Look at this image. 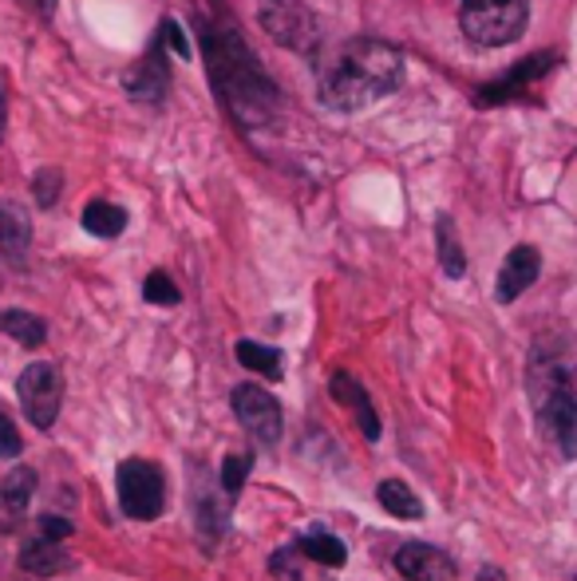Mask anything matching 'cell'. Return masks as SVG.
<instances>
[{"instance_id":"obj_9","label":"cell","mask_w":577,"mask_h":581,"mask_svg":"<svg viewBox=\"0 0 577 581\" xmlns=\"http://www.w3.org/2000/svg\"><path fill=\"white\" fill-rule=\"evenodd\" d=\"M542 415H546V427H550V436L557 439V447L574 459L577 455V395L566 380H554V384H550Z\"/></svg>"},{"instance_id":"obj_27","label":"cell","mask_w":577,"mask_h":581,"mask_svg":"<svg viewBox=\"0 0 577 581\" xmlns=\"http://www.w3.org/2000/svg\"><path fill=\"white\" fill-rule=\"evenodd\" d=\"M72 522L68 519H60V514H44L40 519V538H48V542H63V538H72Z\"/></svg>"},{"instance_id":"obj_28","label":"cell","mask_w":577,"mask_h":581,"mask_svg":"<svg viewBox=\"0 0 577 581\" xmlns=\"http://www.w3.org/2000/svg\"><path fill=\"white\" fill-rule=\"evenodd\" d=\"M158 40L166 44V48H175L182 60H190V44H186V36H182V28H178L175 21H163V28H158Z\"/></svg>"},{"instance_id":"obj_5","label":"cell","mask_w":577,"mask_h":581,"mask_svg":"<svg viewBox=\"0 0 577 581\" xmlns=\"http://www.w3.org/2000/svg\"><path fill=\"white\" fill-rule=\"evenodd\" d=\"M115 483H119V507H123L127 519L151 522L163 514L166 478L158 471V463H151V459H127V463H119Z\"/></svg>"},{"instance_id":"obj_17","label":"cell","mask_w":577,"mask_h":581,"mask_svg":"<svg viewBox=\"0 0 577 581\" xmlns=\"http://www.w3.org/2000/svg\"><path fill=\"white\" fill-rule=\"evenodd\" d=\"M80 222L87 234H95V238H119L127 229V210L115 206V202H87Z\"/></svg>"},{"instance_id":"obj_16","label":"cell","mask_w":577,"mask_h":581,"mask_svg":"<svg viewBox=\"0 0 577 581\" xmlns=\"http://www.w3.org/2000/svg\"><path fill=\"white\" fill-rule=\"evenodd\" d=\"M0 332H9L12 341L24 344V348H40L44 336H48V324L28 309H4L0 312Z\"/></svg>"},{"instance_id":"obj_7","label":"cell","mask_w":577,"mask_h":581,"mask_svg":"<svg viewBox=\"0 0 577 581\" xmlns=\"http://www.w3.org/2000/svg\"><path fill=\"white\" fill-rule=\"evenodd\" d=\"M229 404H234V415L242 419V427H246L258 443L273 447L281 439L278 395H269L266 388H258V384H237L234 395H229Z\"/></svg>"},{"instance_id":"obj_13","label":"cell","mask_w":577,"mask_h":581,"mask_svg":"<svg viewBox=\"0 0 577 581\" xmlns=\"http://www.w3.org/2000/svg\"><path fill=\"white\" fill-rule=\"evenodd\" d=\"M332 400L344 407H352V415H356V424H361L364 439H380V415H376V407H372L368 392H364L356 380H352L349 372H337L332 376Z\"/></svg>"},{"instance_id":"obj_12","label":"cell","mask_w":577,"mask_h":581,"mask_svg":"<svg viewBox=\"0 0 577 581\" xmlns=\"http://www.w3.org/2000/svg\"><path fill=\"white\" fill-rule=\"evenodd\" d=\"M550 68H554V52H534L530 60H522L518 68H510L503 80L486 83L483 95H479V104H506V99H515L526 83H534L538 75H546Z\"/></svg>"},{"instance_id":"obj_26","label":"cell","mask_w":577,"mask_h":581,"mask_svg":"<svg viewBox=\"0 0 577 581\" xmlns=\"http://www.w3.org/2000/svg\"><path fill=\"white\" fill-rule=\"evenodd\" d=\"M21 455V431L12 424L9 415L0 412V459H16Z\"/></svg>"},{"instance_id":"obj_18","label":"cell","mask_w":577,"mask_h":581,"mask_svg":"<svg viewBox=\"0 0 577 581\" xmlns=\"http://www.w3.org/2000/svg\"><path fill=\"white\" fill-rule=\"evenodd\" d=\"M293 550H301L305 558L320 561V566H344L349 561V550H344V542L329 530H313L309 538L293 542Z\"/></svg>"},{"instance_id":"obj_1","label":"cell","mask_w":577,"mask_h":581,"mask_svg":"<svg viewBox=\"0 0 577 581\" xmlns=\"http://www.w3.org/2000/svg\"><path fill=\"white\" fill-rule=\"evenodd\" d=\"M202 36V52H207L210 80H214L217 99L226 104L242 127H261L278 115V87L249 52V44L234 28H214V24H198Z\"/></svg>"},{"instance_id":"obj_29","label":"cell","mask_w":577,"mask_h":581,"mask_svg":"<svg viewBox=\"0 0 577 581\" xmlns=\"http://www.w3.org/2000/svg\"><path fill=\"white\" fill-rule=\"evenodd\" d=\"M24 4H32L40 16H52V9H56V0H24Z\"/></svg>"},{"instance_id":"obj_25","label":"cell","mask_w":577,"mask_h":581,"mask_svg":"<svg viewBox=\"0 0 577 581\" xmlns=\"http://www.w3.org/2000/svg\"><path fill=\"white\" fill-rule=\"evenodd\" d=\"M60 187H63V175H60V170H52V166H44L40 175L32 178V194H36V202H40V206H56Z\"/></svg>"},{"instance_id":"obj_4","label":"cell","mask_w":577,"mask_h":581,"mask_svg":"<svg viewBox=\"0 0 577 581\" xmlns=\"http://www.w3.org/2000/svg\"><path fill=\"white\" fill-rule=\"evenodd\" d=\"M258 21L281 48H288V52L313 56L320 48L317 12H313L309 4H301V0H261Z\"/></svg>"},{"instance_id":"obj_31","label":"cell","mask_w":577,"mask_h":581,"mask_svg":"<svg viewBox=\"0 0 577 581\" xmlns=\"http://www.w3.org/2000/svg\"><path fill=\"white\" fill-rule=\"evenodd\" d=\"M0 135H4V87H0Z\"/></svg>"},{"instance_id":"obj_2","label":"cell","mask_w":577,"mask_h":581,"mask_svg":"<svg viewBox=\"0 0 577 581\" xmlns=\"http://www.w3.org/2000/svg\"><path fill=\"white\" fill-rule=\"evenodd\" d=\"M403 80V56L384 40H344L320 63L317 99L329 111H361Z\"/></svg>"},{"instance_id":"obj_8","label":"cell","mask_w":577,"mask_h":581,"mask_svg":"<svg viewBox=\"0 0 577 581\" xmlns=\"http://www.w3.org/2000/svg\"><path fill=\"white\" fill-rule=\"evenodd\" d=\"M123 87L131 99H139V104H163L166 87H170V68H166V44L163 40L151 44L146 56H139V63L127 68Z\"/></svg>"},{"instance_id":"obj_20","label":"cell","mask_w":577,"mask_h":581,"mask_svg":"<svg viewBox=\"0 0 577 581\" xmlns=\"http://www.w3.org/2000/svg\"><path fill=\"white\" fill-rule=\"evenodd\" d=\"M36 495V471L32 467H16L0 478V502L9 510H24Z\"/></svg>"},{"instance_id":"obj_19","label":"cell","mask_w":577,"mask_h":581,"mask_svg":"<svg viewBox=\"0 0 577 581\" xmlns=\"http://www.w3.org/2000/svg\"><path fill=\"white\" fill-rule=\"evenodd\" d=\"M435 241H439V265H444L447 277H463L467 273V253L459 246V234H455V222L447 214H439L435 222Z\"/></svg>"},{"instance_id":"obj_23","label":"cell","mask_w":577,"mask_h":581,"mask_svg":"<svg viewBox=\"0 0 577 581\" xmlns=\"http://www.w3.org/2000/svg\"><path fill=\"white\" fill-rule=\"evenodd\" d=\"M222 530H226V514H222V507H217L214 498H198V534L207 542H217L222 538Z\"/></svg>"},{"instance_id":"obj_6","label":"cell","mask_w":577,"mask_h":581,"mask_svg":"<svg viewBox=\"0 0 577 581\" xmlns=\"http://www.w3.org/2000/svg\"><path fill=\"white\" fill-rule=\"evenodd\" d=\"M16 395H21V407L32 424L40 427V431H48L63 404V380L52 364L36 360V364H28L21 372V380H16Z\"/></svg>"},{"instance_id":"obj_22","label":"cell","mask_w":577,"mask_h":581,"mask_svg":"<svg viewBox=\"0 0 577 581\" xmlns=\"http://www.w3.org/2000/svg\"><path fill=\"white\" fill-rule=\"evenodd\" d=\"M249 471H254V455H249V451H234V455L222 459V487H226L229 498L242 495Z\"/></svg>"},{"instance_id":"obj_10","label":"cell","mask_w":577,"mask_h":581,"mask_svg":"<svg viewBox=\"0 0 577 581\" xmlns=\"http://www.w3.org/2000/svg\"><path fill=\"white\" fill-rule=\"evenodd\" d=\"M538 273H542V253H538L534 246H518L506 253L503 270H498V285H495V297L503 305L518 301L530 285L538 281Z\"/></svg>"},{"instance_id":"obj_24","label":"cell","mask_w":577,"mask_h":581,"mask_svg":"<svg viewBox=\"0 0 577 581\" xmlns=\"http://www.w3.org/2000/svg\"><path fill=\"white\" fill-rule=\"evenodd\" d=\"M143 297L151 305H178V297H182V293H178V285L166 277L163 270H155L151 277L143 281Z\"/></svg>"},{"instance_id":"obj_14","label":"cell","mask_w":577,"mask_h":581,"mask_svg":"<svg viewBox=\"0 0 577 581\" xmlns=\"http://www.w3.org/2000/svg\"><path fill=\"white\" fill-rule=\"evenodd\" d=\"M72 561L63 554L60 542H48V538H32L28 546L21 550V570H28L32 578H52V573L68 570Z\"/></svg>"},{"instance_id":"obj_30","label":"cell","mask_w":577,"mask_h":581,"mask_svg":"<svg viewBox=\"0 0 577 581\" xmlns=\"http://www.w3.org/2000/svg\"><path fill=\"white\" fill-rule=\"evenodd\" d=\"M479 581H506V578H503V570H498V566H483Z\"/></svg>"},{"instance_id":"obj_21","label":"cell","mask_w":577,"mask_h":581,"mask_svg":"<svg viewBox=\"0 0 577 581\" xmlns=\"http://www.w3.org/2000/svg\"><path fill=\"white\" fill-rule=\"evenodd\" d=\"M237 360L246 364L249 372H261V376H269V380H278L281 376V353L278 348H269V344L237 341Z\"/></svg>"},{"instance_id":"obj_3","label":"cell","mask_w":577,"mask_h":581,"mask_svg":"<svg viewBox=\"0 0 577 581\" xmlns=\"http://www.w3.org/2000/svg\"><path fill=\"white\" fill-rule=\"evenodd\" d=\"M459 24L479 48H506L526 32V0H463Z\"/></svg>"},{"instance_id":"obj_11","label":"cell","mask_w":577,"mask_h":581,"mask_svg":"<svg viewBox=\"0 0 577 581\" xmlns=\"http://www.w3.org/2000/svg\"><path fill=\"white\" fill-rule=\"evenodd\" d=\"M396 570L412 581H451L455 561L451 554H444L439 546H423V542H408L396 554Z\"/></svg>"},{"instance_id":"obj_15","label":"cell","mask_w":577,"mask_h":581,"mask_svg":"<svg viewBox=\"0 0 577 581\" xmlns=\"http://www.w3.org/2000/svg\"><path fill=\"white\" fill-rule=\"evenodd\" d=\"M376 498H380V507L388 510V514H396V519H423V502L420 495H415L403 478H384L380 490H376Z\"/></svg>"}]
</instances>
